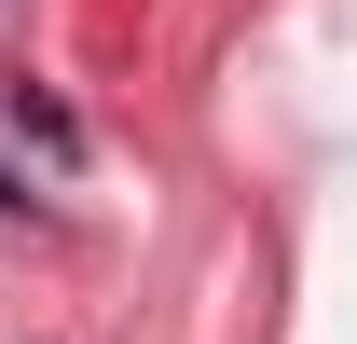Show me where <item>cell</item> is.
Returning <instances> with one entry per match:
<instances>
[{
	"mask_svg": "<svg viewBox=\"0 0 357 344\" xmlns=\"http://www.w3.org/2000/svg\"><path fill=\"white\" fill-rule=\"evenodd\" d=\"M0 207H28V193H14V179H0Z\"/></svg>",
	"mask_w": 357,
	"mask_h": 344,
	"instance_id": "cell-1",
	"label": "cell"
}]
</instances>
